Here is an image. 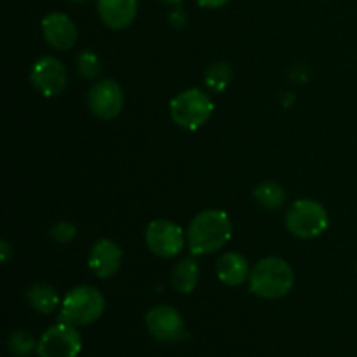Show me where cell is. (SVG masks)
I'll return each instance as SVG.
<instances>
[{"label":"cell","mask_w":357,"mask_h":357,"mask_svg":"<svg viewBox=\"0 0 357 357\" xmlns=\"http://www.w3.org/2000/svg\"><path fill=\"white\" fill-rule=\"evenodd\" d=\"M199 278H201V268L194 258L178 260L171 268V284L181 295L194 291L199 284Z\"/></svg>","instance_id":"15"},{"label":"cell","mask_w":357,"mask_h":357,"mask_svg":"<svg viewBox=\"0 0 357 357\" xmlns=\"http://www.w3.org/2000/svg\"><path fill=\"white\" fill-rule=\"evenodd\" d=\"M82 351V337L77 326L59 321L44 331L37 342L38 357H77Z\"/></svg>","instance_id":"6"},{"label":"cell","mask_w":357,"mask_h":357,"mask_svg":"<svg viewBox=\"0 0 357 357\" xmlns=\"http://www.w3.org/2000/svg\"><path fill=\"white\" fill-rule=\"evenodd\" d=\"M30 82L42 96L54 98L65 91L68 75L65 65L58 58L42 56L31 66Z\"/></svg>","instance_id":"9"},{"label":"cell","mask_w":357,"mask_h":357,"mask_svg":"<svg viewBox=\"0 0 357 357\" xmlns=\"http://www.w3.org/2000/svg\"><path fill=\"white\" fill-rule=\"evenodd\" d=\"M232 237L229 215L220 209H206L192 218L187 229L188 250L195 257L211 255L222 250Z\"/></svg>","instance_id":"1"},{"label":"cell","mask_w":357,"mask_h":357,"mask_svg":"<svg viewBox=\"0 0 357 357\" xmlns=\"http://www.w3.org/2000/svg\"><path fill=\"white\" fill-rule=\"evenodd\" d=\"M229 2L230 0H197L199 6L206 7V9H218V7H223Z\"/></svg>","instance_id":"23"},{"label":"cell","mask_w":357,"mask_h":357,"mask_svg":"<svg viewBox=\"0 0 357 357\" xmlns=\"http://www.w3.org/2000/svg\"><path fill=\"white\" fill-rule=\"evenodd\" d=\"M149 250L159 258H176L185 248V232L171 220H153L145 230Z\"/></svg>","instance_id":"7"},{"label":"cell","mask_w":357,"mask_h":357,"mask_svg":"<svg viewBox=\"0 0 357 357\" xmlns=\"http://www.w3.org/2000/svg\"><path fill=\"white\" fill-rule=\"evenodd\" d=\"M77 72L84 79L94 80L101 73V61L94 51H80L77 56Z\"/></svg>","instance_id":"20"},{"label":"cell","mask_w":357,"mask_h":357,"mask_svg":"<svg viewBox=\"0 0 357 357\" xmlns=\"http://www.w3.org/2000/svg\"><path fill=\"white\" fill-rule=\"evenodd\" d=\"M169 21L174 24V26L180 28V26H185V23H187V16H185V13H181L180 9H176L169 16Z\"/></svg>","instance_id":"22"},{"label":"cell","mask_w":357,"mask_h":357,"mask_svg":"<svg viewBox=\"0 0 357 357\" xmlns=\"http://www.w3.org/2000/svg\"><path fill=\"white\" fill-rule=\"evenodd\" d=\"M232 80V66L227 61H216L208 66L204 73V82L213 93H223Z\"/></svg>","instance_id":"18"},{"label":"cell","mask_w":357,"mask_h":357,"mask_svg":"<svg viewBox=\"0 0 357 357\" xmlns=\"http://www.w3.org/2000/svg\"><path fill=\"white\" fill-rule=\"evenodd\" d=\"M26 302L30 303L35 312L45 314V316L52 314L58 309V305H61L54 286L44 281L35 282L26 289Z\"/></svg>","instance_id":"16"},{"label":"cell","mask_w":357,"mask_h":357,"mask_svg":"<svg viewBox=\"0 0 357 357\" xmlns=\"http://www.w3.org/2000/svg\"><path fill=\"white\" fill-rule=\"evenodd\" d=\"M250 291L265 300H279L288 295L295 284V271L279 257L261 258L250 274Z\"/></svg>","instance_id":"2"},{"label":"cell","mask_w":357,"mask_h":357,"mask_svg":"<svg viewBox=\"0 0 357 357\" xmlns=\"http://www.w3.org/2000/svg\"><path fill=\"white\" fill-rule=\"evenodd\" d=\"M49 237L54 243L68 244L70 241H73L77 237V227L70 222H58L49 230Z\"/></svg>","instance_id":"21"},{"label":"cell","mask_w":357,"mask_h":357,"mask_svg":"<svg viewBox=\"0 0 357 357\" xmlns=\"http://www.w3.org/2000/svg\"><path fill=\"white\" fill-rule=\"evenodd\" d=\"M122 253L121 246L115 241L101 239L93 244L89 253V268L94 272V275L100 279H110L119 272L122 265Z\"/></svg>","instance_id":"12"},{"label":"cell","mask_w":357,"mask_h":357,"mask_svg":"<svg viewBox=\"0 0 357 357\" xmlns=\"http://www.w3.org/2000/svg\"><path fill=\"white\" fill-rule=\"evenodd\" d=\"M40 28L45 42L56 51L72 49L75 45L77 37H79V30H77L72 17L65 13H58V10L45 14Z\"/></svg>","instance_id":"11"},{"label":"cell","mask_w":357,"mask_h":357,"mask_svg":"<svg viewBox=\"0 0 357 357\" xmlns=\"http://www.w3.org/2000/svg\"><path fill=\"white\" fill-rule=\"evenodd\" d=\"M330 225L326 208L314 199H298L286 213V229L298 239H316Z\"/></svg>","instance_id":"5"},{"label":"cell","mask_w":357,"mask_h":357,"mask_svg":"<svg viewBox=\"0 0 357 357\" xmlns=\"http://www.w3.org/2000/svg\"><path fill=\"white\" fill-rule=\"evenodd\" d=\"M159 2L167 3V6H178V3H181L183 0H159Z\"/></svg>","instance_id":"25"},{"label":"cell","mask_w":357,"mask_h":357,"mask_svg":"<svg viewBox=\"0 0 357 357\" xmlns=\"http://www.w3.org/2000/svg\"><path fill=\"white\" fill-rule=\"evenodd\" d=\"M253 199L260 208L267 209V211H278L284 206L286 192L275 181H264L253 190Z\"/></svg>","instance_id":"17"},{"label":"cell","mask_w":357,"mask_h":357,"mask_svg":"<svg viewBox=\"0 0 357 357\" xmlns=\"http://www.w3.org/2000/svg\"><path fill=\"white\" fill-rule=\"evenodd\" d=\"M213 110H215V103H213L211 96L199 87L181 91L169 103V114L173 122L187 131H195V129L202 128L211 119Z\"/></svg>","instance_id":"4"},{"label":"cell","mask_w":357,"mask_h":357,"mask_svg":"<svg viewBox=\"0 0 357 357\" xmlns=\"http://www.w3.org/2000/svg\"><path fill=\"white\" fill-rule=\"evenodd\" d=\"M98 16L110 30L131 26L138 14V0H98Z\"/></svg>","instance_id":"13"},{"label":"cell","mask_w":357,"mask_h":357,"mask_svg":"<svg viewBox=\"0 0 357 357\" xmlns=\"http://www.w3.org/2000/svg\"><path fill=\"white\" fill-rule=\"evenodd\" d=\"M146 330L150 337L162 344H176L185 335V321L174 307L157 305L145 316Z\"/></svg>","instance_id":"10"},{"label":"cell","mask_w":357,"mask_h":357,"mask_svg":"<svg viewBox=\"0 0 357 357\" xmlns=\"http://www.w3.org/2000/svg\"><path fill=\"white\" fill-rule=\"evenodd\" d=\"M251 267L246 257L237 251L223 253L216 261V275L227 286H241L250 281Z\"/></svg>","instance_id":"14"},{"label":"cell","mask_w":357,"mask_h":357,"mask_svg":"<svg viewBox=\"0 0 357 357\" xmlns=\"http://www.w3.org/2000/svg\"><path fill=\"white\" fill-rule=\"evenodd\" d=\"M7 347L13 356L26 357L31 352H37V342H35L33 335L28 333L26 330H16L7 338Z\"/></svg>","instance_id":"19"},{"label":"cell","mask_w":357,"mask_h":357,"mask_svg":"<svg viewBox=\"0 0 357 357\" xmlns=\"http://www.w3.org/2000/svg\"><path fill=\"white\" fill-rule=\"evenodd\" d=\"M124 91L115 80H98L87 93V107L100 121H112L124 108Z\"/></svg>","instance_id":"8"},{"label":"cell","mask_w":357,"mask_h":357,"mask_svg":"<svg viewBox=\"0 0 357 357\" xmlns=\"http://www.w3.org/2000/svg\"><path fill=\"white\" fill-rule=\"evenodd\" d=\"M0 251H2V264H9L10 255H13V246L9 244V241L3 239L2 243H0Z\"/></svg>","instance_id":"24"},{"label":"cell","mask_w":357,"mask_h":357,"mask_svg":"<svg viewBox=\"0 0 357 357\" xmlns=\"http://www.w3.org/2000/svg\"><path fill=\"white\" fill-rule=\"evenodd\" d=\"M66 2H73V3H82V2H87V0H66Z\"/></svg>","instance_id":"26"},{"label":"cell","mask_w":357,"mask_h":357,"mask_svg":"<svg viewBox=\"0 0 357 357\" xmlns=\"http://www.w3.org/2000/svg\"><path fill=\"white\" fill-rule=\"evenodd\" d=\"M105 312V296L94 286H77L66 293L59 309V321L73 326H89Z\"/></svg>","instance_id":"3"}]
</instances>
